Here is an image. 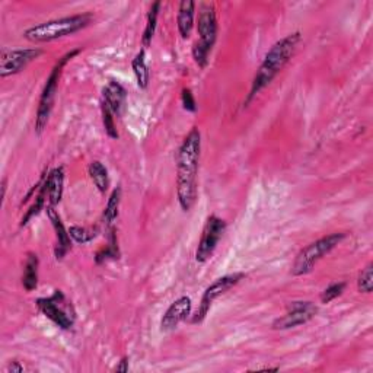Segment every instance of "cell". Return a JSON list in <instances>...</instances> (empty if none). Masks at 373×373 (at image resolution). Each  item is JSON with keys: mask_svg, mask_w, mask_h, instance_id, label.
I'll return each instance as SVG.
<instances>
[{"mask_svg": "<svg viewBox=\"0 0 373 373\" xmlns=\"http://www.w3.org/2000/svg\"><path fill=\"white\" fill-rule=\"evenodd\" d=\"M202 153V134L193 127L177 153V197L182 211H190L197 202V175Z\"/></svg>", "mask_w": 373, "mask_h": 373, "instance_id": "1", "label": "cell"}, {"mask_svg": "<svg viewBox=\"0 0 373 373\" xmlns=\"http://www.w3.org/2000/svg\"><path fill=\"white\" fill-rule=\"evenodd\" d=\"M301 32H293L286 35L284 39L279 40L275 45H273L268 53L266 54L263 63L258 67L255 76L251 83L250 94H248L245 99V107L250 104L253 99L263 91L264 88L273 82L277 74L284 69V66L289 63L290 58L293 57L297 45L301 43Z\"/></svg>", "mask_w": 373, "mask_h": 373, "instance_id": "2", "label": "cell"}, {"mask_svg": "<svg viewBox=\"0 0 373 373\" xmlns=\"http://www.w3.org/2000/svg\"><path fill=\"white\" fill-rule=\"evenodd\" d=\"M92 21H94V14H91V12L47 21V22L35 25V27L28 28L23 32V39L35 44L50 43L58 39H63V36L79 32L81 30L91 25Z\"/></svg>", "mask_w": 373, "mask_h": 373, "instance_id": "3", "label": "cell"}, {"mask_svg": "<svg viewBox=\"0 0 373 373\" xmlns=\"http://www.w3.org/2000/svg\"><path fill=\"white\" fill-rule=\"evenodd\" d=\"M345 236L347 233L344 232H334L302 248L293 261L292 275L295 277L309 275L322 258L334 251L345 239Z\"/></svg>", "mask_w": 373, "mask_h": 373, "instance_id": "4", "label": "cell"}, {"mask_svg": "<svg viewBox=\"0 0 373 373\" xmlns=\"http://www.w3.org/2000/svg\"><path fill=\"white\" fill-rule=\"evenodd\" d=\"M197 32L198 40L193 47V58L198 67L204 69L209 63V56L217 39V18L213 5H200V9H198Z\"/></svg>", "mask_w": 373, "mask_h": 373, "instance_id": "5", "label": "cell"}, {"mask_svg": "<svg viewBox=\"0 0 373 373\" xmlns=\"http://www.w3.org/2000/svg\"><path fill=\"white\" fill-rule=\"evenodd\" d=\"M81 53V50H73V52L65 54L61 57L56 66L53 67L52 73H50V76L44 85L43 94L40 96V103H39V109H36V117H35V131L36 134H41L50 120V116L53 113V107H54V99H56V94H57V88H58V81L61 76V72H63V67L66 66V63L69 60H72L74 56H78Z\"/></svg>", "mask_w": 373, "mask_h": 373, "instance_id": "6", "label": "cell"}, {"mask_svg": "<svg viewBox=\"0 0 373 373\" xmlns=\"http://www.w3.org/2000/svg\"><path fill=\"white\" fill-rule=\"evenodd\" d=\"M36 306L41 312L61 330H72L76 319L73 305L61 290H54L50 297H40L36 299Z\"/></svg>", "mask_w": 373, "mask_h": 373, "instance_id": "7", "label": "cell"}, {"mask_svg": "<svg viewBox=\"0 0 373 373\" xmlns=\"http://www.w3.org/2000/svg\"><path fill=\"white\" fill-rule=\"evenodd\" d=\"M244 277H245L244 273H232V275H226L211 283L203 293L200 306H198L195 315L193 317V324H200V322H203L209 314L211 305H213L217 297L223 296L232 288H235Z\"/></svg>", "mask_w": 373, "mask_h": 373, "instance_id": "8", "label": "cell"}, {"mask_svg": "<svg viewBox=\"0 0 373 373\" xmlns=\"http://www.w3.org/2000/svg\"><path fill=\"white\" fill-rule=\"evenodd\" d=\"M226 228H228L226 222L217 217L216 215H211L207 217L200 242H198L197 251H195L197 263L203 264L210 259V257L216 251L217 244L222 239V236L223 233H225Z\"/></svg>", "mask_w": 373, "mask_h": 373, "instance_id": "9", "label": "cell"}, {"mask_svg": "<svg viewBox=\"0 0 373 373\" xmlns=\"http://www.w3.org/2000/svg\"><path fill=\"white\" fill-rule=\"evenodd\" d=\"M43 54L40 48H23V50H8L2 48L0 52V78L5 79L12 74L21 73L35 58Z\"/></svg>", "mask_w": 373, "mask_h": 373, "instance_id": "10", "label": "cell"}, {"mask_svg": "<svg viewBox=\"0 0 373 373\" xmlns=\"http://www.w3.org/2000/svg\"><path fill=\"white\" fill-rule=\"evenodd\" d=\"M318 314L315 303L309 301H296L289 303L286 314L273 322V330H290L308 324Z\"/></svg>", "mask_w": 373, "mask_h": 373, "instance_id": "11", "label": "cell"}, {"mask_svg": "<svg viewBox=\"0 0 373 373\" xmlns=\"http://www.w3.org/2000/svg\"><path fill=\"white\" fill-rule=\"evenodd\" d=\"M193 302L189 296H181L180 299L173 302L160 319V331L169 332L175 330L181 322L191 315Z\"/></svg>", "mask_w": 373, "mask_h": 373, "instance_id": "12", "label": "cell"}, {"mask_svg": "<svg viewBox=\"0 0 373 373\" xmlns=\"http://www.w3.org/2000/svg\"><path fill=\"white\" fill-rule=\"evenodd\" d=\"M45 211H47V217H48L50 222H52V225H53L54 232H56L57 244H56L54 255H56L57 259H63L65 255L69 253L70 246H72V238L69 235V229L65 228L63 222H61V219L58 216V211L56 210V207L47 206Z\"/></svg>", "mask_w": 373, "mask_h": 373, "instance_id": "13", "label": "cell"}, {"mask_svg": "<svg viewBox=\"0 0 373 373\" xmlns=\"http://www.w3.org/2000/svg\"><path fill=\"white\" fill-rule=\"evenodd\" d=\"M103 101L108 104V107L113 111L116 117H121L124 109H126V103H127V91L122 88V85H120L116 81H111L103 92Z\"/></svg>", "mask_w": 373, "mask_h": 373, "instance_id": "14", "label": "cell"}, {"mask_svg": "<svg viewBox=\"0 0 373 373\" xmlns=\"http://www.w3.org/2000/svg\"><path fill=\"white\" fill-rule=\"evenodd\" d=\"M45 184H47V206L56 207L61 202V197H63L65 169L58 167L48 171Z\"/></svg>", "mask_w": 373, "mask_h": 373, "instance_id": "15", "label": "cell"}, {"mask_svg": "<svg viewBox=\"0 0 373 373\" xmlns=\"http://www.w3.org/2000/svg\"><path fill=\"white\" fill-rule=\"evenodd\" d=\"M194 17H195V3L191 0H182L178 6V31L182 40H189L194 28Z\"/></svg>", "mask_w": 373, "mask_h": 373, "instance_id": "16", "label": "cell"}, {"mask_svg": "<svg viewBox=\"0 0 373 373\" xmlns=\"http://www.w3.org/2000/svg\"><path fill=\"white\" fill-rule=\"evenodd\" d=\"M39 267H40V259L36 254L30 253L25 261V268L22 275V286L27 292H32L39 286Z\"/></svg>", "mask_w": 373, "mask_h": 373, "instance_id": "17", "label": "cell"}, {"mask_svg": "<svg viewBox=\"0 0 373 373\" xmlns=\"http://www.w3.org/2000/svg\"><path fill=\"white\" fill-rule=\"evenodd\" d=\"M120 203H121V189L117 186V189L111 193L108 203L105 206L104 215H103V225L105 228V231L111 229L114 226V222L118 217V209H120Z\"/></svg>", "mask_w": 373, "mask_h": 373, "instance_id": "18", "label": "cell"}, {"mask_svg": "<svg viewBox=\"0 0 373 373\" xmlns=\"http://www.w3.org/2000/svg\"><path fill=\"white\" fill-rule=\"evenodd\" d=\"M108 232V245L105 248H101L95 255L96 264H104L107 261L111 259H118L120 258V250H118V242H117V235L116 228L113 226Z\"/></svg>", "mask_w": 373, "mask_h": 373, "instance_id": "19", "label": "cell"}, {"mask_svg": "<svg viewBox=\"0 0 373 373\" xmlns=\"http://www.w3.org/2000/svg\"><path fill=\"white\" fill-rule=\"evenodd\" d=\"M88 172L98 191L101 194H105L109 186V178H108V171L104 167V164L99 162V160H94V162L89 164Z\"/></svg>", "mask_w": 373, "mask_h": 373, "instance_id": "20", "label": "cell"}, {"mask_svg": "<svg viewBox=\"0 0 373 373\" xmlns=\"http://www.w3.org/2000/svg\"><path fill=\"white\" fill-rule=\"evenodd\" d=\"M131 67L134 72L136 81H138V86L140 89H146L149 85V79H151V74H149V69L146 65V52L145 48L140 50V53H138L131 61Z\"/></svg>", "mask_w": 373, "mask_h": 373, "instance_id": "21", "label": "cell"}, {"mask_svg": "<svg viewBox=\"0 0 373 373\" xmlns=\"http://www.w3.org/2000/svg\"><path fill=\"white\" fill-rule=\"evenodd\" d=\"M159 10H160V2L152 3L151 9L147 12V19H146V28L142 36V43L145 50L152 44V39L156 31V25H158V17H159Z\"/></svg>", "mask_w": 373, "mask_h": 373, "instance_id": "22", "label": "cell"}, {"mask_svg": "<svg viewBox=\"0 0 373 373\" xmlns=\"http://www.w3.org/2000/svg\"><path fill=\"white\" fill-rule=\"evenodd\" d=\"M98 233H99L98 228H85V226H70L69 228L70 238L74 242L82 244V245L94 241L98 236Z\"/></svg>", "mask_w": 373, "mask_h": 373, "instance_id": "23", "label": "cell"}, {"mask_svg": "<svg viewBox=\"0 0 373 373\" xmlns=\"http://www.w3.org/2000/svg\"><path fill=\"white\" fill-rule=\"evenodd\" d=\"M101 113H103V122H104L105 133L109 136L111 139H118V131H117L116 120H114L116 116L105 101H101Z\"/></svg>", "mask_w": 373, "mask_h": 373, "instance_id": "24", "label": "cell"}, {"mask_svg": "<svg viewBox=\"0 0 373 373\" xmlns=\"http://www.w3.org/2000/svg\"><path fill=\"white\" fill-rule=\"evenodd\" d=\"M357 290L360 293H372L373 290V266L369 263L362 271L359 273L357 277Z\"/></svg>", "mask_w": 373, "mask_h": 373, "instance_id": "25", "label": "cell"}, {"mask_svg": "<svg viewBox=\"0 0 373 373\" xmlns=\"http://www.w3.org/2000/svg\"><path fill=\"white\" fill-rule=\"evenodd\" d=\"M345 283L344 281H340V283H332L331 286H328V288L321 293V302L322 303H330L332 302L334 299H337L339 296L343 295V292L345 290Z\"/></svg>", "mask_w": 373, "mask_h": 373, "instance_id": "26", "label": "cell"}, {"mask_svg": "<svg viewBox=\"0 0 373 373\" xmlns=\"http://www.w3.org/2000/svg\"><path fill=\"white\" fill-rule=\"evenodd\" d=\"M181 103H182L184 109L189 111V113H195V111H197V104H195V99H194V95H193L191 89H189V88L182 89Z\"/></svg>", "mask_w": 373, "mask_h": 373, "instance_id": "27", "label": "cell"}, {"mask_svg": "<svg viewBox=\"0 0 373 373\" xmlns=\"http://www.w3.org/2000/svg\"><path fill=\"white\" fill-rule=\"evenodd\" d=\"M129 362H130L129 356H124V357L120 360V363L116 366V372L127 373V372H129Z\"/></svg>", "mask_w": 373, "mask_h": 373, "instance_id": "28", "label": "cell"}, {"mask_svg": "<svg viewBox=\"0 0 373 373\" xmlns=\"http://www.w3.org/2000/svg\"><path fill=\"white\" fill-rule=\"evenodd\" d=\"M6 372H9V373H21V372H23V366L19 365V362H10Z\"/></svg>", "mask_w": 373, "mask_h": 373, "instance_id": "29", "label": "cell"}, {"mask_svg": "<svg viewBox=\"0 0 373 373\" xmlns=\"http://www.w3.org/2000/svg\"><path fill=\"white\" fill-rule=\"evenodd\" d=\"M5 193H6V180L2 181V197L5 198Z\"/></svg>", "mask_w": 373, "mask_h": 373, "instance_id": "30", "label": "cell"}]
</instances>
